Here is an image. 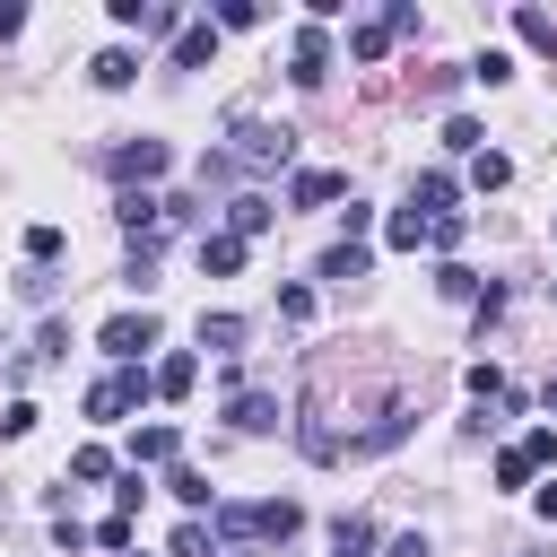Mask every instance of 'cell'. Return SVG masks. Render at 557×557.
Here are the masks:
<instances>
[{
  "instance_id": "obj_1",
  "label": "cell",
  "mask_w": 557,
  "mask_h": 557,
  "mask_svg": "<svg viewBox=\"0 0 557 557\" xmlns=\"http://www.w3.org/2000/svg\"><path fill=\"white\" fill-rule=\"evenodd\" d=\"M296 522H305V513H296L287 496H261V505H218V513H209V531H218V540H235V548H244V540H287Z\"/></svg>"
},
{
  "instance_id": "obj_2",
  "label": "cell",
  "mask_w": 557,
  "mask_h": 557,
  "mask_svg": "<svg viewBox=\"0 0 557 557\" xmlns=\"http://www.w3.org/2000/svg\"><path fill=\"white\" fill-rule=\"evenodd\" d=\"M287 157H296V131H287V122H252V113L235 122V148H226L235 174H270V165H287Z\"/></svg>"
},
{
  "instance_id": "obj_3",
  "label": "cell",
  "mask_w": 557,
  "mask_h": 557,
  "mask_svg": "<svg viewBox=\"0 0 557 557\" xmlns=\"http://www.w3.org/2000/svg\"><path fill=\"white\" fill-rule=\"evenodd\" d=\"M148 392H157V383H148V366H113V374H96V383H87V418L122 426V418H131Z\"/></svg>"
},
{
  "instance_id": "obj_4",
  "label": "cell",
  "mask_w": 557,
  "mask_h": 557,
  "mask_svg": "<svg viewBox=\"0 0 557 557\" xmlns=\"http://www.w3.org/2000/svg\"><path fill=\"white\" fill-rule=\"evenodd\" d=\"M148 348H157V313H148V305H139V313H113V322H104V357H113V366H139Z\"/></svg>"
},
{
  "instance_id": "obj_5",
  "label": "cell",
  "mask_w": 557,
  "mask_h": 557,
  "mask_svg": "<svg viewBox=\"0 0 557 557\" xmlns=\"http://www.w3.org/2000/svg\"><path fill=\"white\" fill-rule=\"evenodd\" d=\"M165 165H174V148H165V139H139V148H113V183H122V191H131V183L148 191V183H157Z\"/></svg>"
},
{
  "instance_id": "obj_6",
  "label": "cell",
  "mask_w": 557,
  "mask_h": 557,
  "mask_svg": "<svg viewBox=\"0 0 557 557\" xmlns=\"http://www.w3.org/2000/svg\"><path fill=\"white\" fill-rule=\"evenodd\" d=\"M226 426L270 435V426H278V392H235V400H226Z\"/></svg>"
},
{
  "instance_id": "obj_7",
  "label": "cell",
  "mask_w": 557,
  "mask_h": 557,
  "mask_svg": "<svg viewBox=\"0 0 557 557\" xmlns=\"http://www.w3.org/2000/svg\"><path fill=\"white\" fill-rule=\"evenodd\" d=\"M409 209H418L426 226H435V218H453V174H435V165H426V174L409 183Z\"/></svg>"
},
{
  "instance_id": "obj_8",
  "label": "cell",
  "mask_w": 557,
  "mask_h": 557,
  "mask_svg": "<svg viewBox=\"0 0 557 557\" xmlns=\"http://www.w3.org/2000/svg\"><path fill=\"white\" fill-rule=\"evenodd\" d=\"M200 270H209V278H235V270H244V244H235L226 226H200Z\"/></svg>"
},
{
  "instance_id": "obj_9",
  "label": "cell",
  "mask_w": 557,
  "mask_h": 557,
  "mask_svg": "<svg viewBox=\"0 0 557 557\" xmlns=\"http://www.w3.org/2000/svg\"><path fill=\"white\" fill-rule=\"evenodd\" d=\"M148 383H157V400H183V392L200 383V357H191V348H174V357H157V374H148Z\"/></svg>"
},
{
  "instance_id": "obj_10",
  "label": "cell",
  "mask_w": 557,
  "mask_h": 557,
  "mask_svg": "<svg viewBox=\"0 0 557 557\" xmlns=\"http://www.w3.org/2000/svg\"><path fill=\"white\" fill-rule=\"evenodd\" d=\"M287 61H296V78L313 87V78L331 70V35H322V26H296V52H287Z\"/></svg>"
},
{
  "instance_id": "obj_11",
  "label": "cell",
  "mask_w": 557,
  "mask_h": 557,
  "mask_svg": "<svg viewBox=\"0 0 557 557\" xmlns=\"http://www.w3.org/2000/svg\"><path fill=\"white\" fill-rule=\"evenodd\" d=\"M339 191H348V183H339L331 165H305V174L287 183V200H296V209H322V200H339Z\"/></svg>"
},
{
  "instance_id": "obj_12",
  "label": "cell",
  "mask_w": 557,
  "mask_h": 557,
  "mask_svg": "<svg viewBox=\"0 0 557 557\" xmlns=\"http://www.w3.org/2000/svg\"><path fill=\"white\" fill-rule=\"evenodd\" d=\"M191 339H200L209 357H235V348H244V313H200V331H191Z\"/></svg>"
},
{
  "instance_id": "obj_13",
  "label": "cell",
  "mask_w": 557,
  "mask_h": 557,
  "mask_svg": "<svg viewBox=\"0 0 557 557\" xmlns=\"http://www.w3.org/2000/svg\"><path fill=\"white\" fill-rule=\"evenodd\" d=\"M183 453V426H139L131 435V470H148V461H174Z\"/></svg>"
},
{
  "instance_id": "obj_14",
  "label": "cell",
  "mask_w": 557,
  "mask_h": 557,
  "mask_svg": "<svg viewBox=\"0 0 557 557\" xmlns=\"http://www.w3.org/2000/svg\"><path fill=\"white\" fill-rule=\"evenodd\" d=\"M392 35H400V26H392V9H383V17L348 26V52H357V61H383V52H392Z\"/></svg>"
},
{
  "instance_id": "obj_15",
  "label": "cell",
  "mask_w": 557,
  "mask_h": 557,
  "mask_svg": "<svg viewBox=\"0 0 557 557\" xmlns=\"http://www.w3.org/2000/svg\"><path fill=\"white\" fill-rule=\"evenodd\" d=\"M513 35H522L531 52H548V61H557V17H548V9H513Z\"/></svg>"
},
{
  "instance_id": "obj_16",
  "label": "cell",
  "mask_w": 557,
  "mask_h": 557,
  "mask_svg": "<svg viewBox=\"0 0 557 557\" xmlns=\"http://www.w3.org/2000/svg\"><path fill=\"white\" fill-rule=\"evenodd\" d=\"M366 548H374V522L366 513H339L331 522V557H366Z\"/></svg>"
},
{
  "instance_id": "obj_17",
  "label": "cell",
  "mask_w": 557,
  "mask_h": 557,
  "mask_svg": "<svg viewBox=\"0 0 557 557\" xmlns=\"http://www.w3.org/2000/svg\"><path fill=\"white\" fill-rule=\"evenodd\" d=\"M209 52H218V26H174V61L183 70H200Z\"/></svg>"
},
{
  "instance_id": "obj_18",
  "label": "cell",
  "mask_w": 557,
  "mask_h": 557,
  "mask_svg": "<svg viewBox=\"0 0 557 557\" xmlns=\"http://www.w3.org/2000/svg\"><path fill=\"white\" fill-rule=\"evenodd\" d=\"M435 296H444V305H479V270L444 261V270H435Z\"/></svg>"
},
{
  "instance_id": "obj_19",
  "label": "cell",
  "mask_w": 557,
  "mask_h": 557,
  "mask_svg": "<svg viewBox=\"0 0 557 557\" xmlns=\"http://www.w3.org/2000/svg\"><path fill=\"white\" fill-rule=\"evenodd\" d=\"M400 426H409V409L392 400V409H383V418H374V426H366V435H357L348 453H383V444H400Z\"/></svg>"
},
{
  "instance_id": "obj_20",
  "label": "cell",
  "mask_w": 557,
  "mask_h": 557,
  "mask_svg": "<svg viewBox=\"0 0 557 557\" xmlns=\"http://www.w3.org/2000/svg\"><path fill=\"white\" fill-rule=\"evenodd\" d=\"M87 70H96V87H131V78H139V61H131L122 44H113V52H96Z\"/></svg>"
},
{
  "instance_id": "obj_21",
  "label": "cell",
  "mask_w": 557,
  "mask_h": 557,
  "mask_svg": "<svg viewBox=\"0 0 557 557\" xmlns=\"http://www.w3.org/2000/svg\"><path fill=\"white\" fill-rule=\"evenodd\" d=\"M470 183H479V191H505V183H513V157L479 148V157H470Z\"/></svg>"
},
{
  "instance_id": "obj_22",
  "label": "cell",
  "mask_w": 557,
  "mask_h": 557,
  "mask_svg": "<svg viewBox=\"0 0 557 557\" xmlns=\"http://www.w3.org/2000/svg\"><path fill=\"white\" fill-rule=\"evenodd\" d=\"M261 226H270V200H261V191H244V200H235V226H226V235H235V244H252Z\"/></svg>"
},
{
  "instance_id": "obj_23",
  "label": "cell",
  "mask_w": 557,
  "mask_h": 557,
  "mask_svg": "<svg viewBox=\"0 0 557 557\" xmlns=\"http://www.w3.org/2000/svg\"><path fill=\"white\" fill-rule=\"evenodd\" d=\"M165 487H174V505H191V513H218V496H209V479H200V470H174Z\"/></svg>"
},
{
  "instance_id": "obj_24",
  "label": "cell",
  "mask_w": 557,
  "mask_h": 557,
  "mask_svg": "<svg viewBox=\"0 0 557 557\" xmlns=\"http://www.w3.org/2000/svg\"><path fill=\"white\" fill-rule=\"evenodd\" d=\"M383 235H392L400 252H418V244H426V218H418V209H392V218H383Z\"/></svg>"
},
{
  "instance_id": "obj_25",
  "label": "cell",
  "mask_w": 557,
  "mask_h": 557,
  "mask_svg": "<svg viewBox=\"0 0 557 557\" xmlns=\"http://www.w3.org/2000/svg\"><path fill=\"white\" fill-rule=\"evenodd\" d=\"M322 278H366V244H331L322 252Z\"/></svg>"
},
{
  "instance_id": "obj_26",
  "label": "cell",
  "mask_w": 557,
  "mask_h": 557,
  "mask_svg": "<svg viewBox=\"0 0 557 557\" xmlns=\"http://www.w3.org/2000/svg\"><path fill=\"white\" fill-rule=\"evenodd\" d=\"M470 78H479V87H505V78H513V52H496V44H487V52L470 61Z\"/></svg>"
},
{
  "instance_id": "obj_27",
  "label": "cell",
  "mask_w": 557,
  "mask_h": 557,
  "mask_svg": "<svg viewBox=\"0 0 557 557\" xmlns=\"http://www.w3.org/2000/svg\"><path fill=\"white\" fill-rule=\"evenodd\" d=\"M26 261L52 270V261H61V226H26Z\"/></svg>"
},
{
  "instance_id": "obj_28",
  "label": "cell",
  "mask_w": 557,
  "mask_h": 557,
  "mask_svg": "<svg viewBox=\"0 0 557 557\" xmlns=\"http://www.w3.org/2000/svg\"><path fill=\"white\" fill-rule=\"evenodd\" d=\"M513 453H522V461H531V470H540V461H557V426H531V435H522V444H513Z\"/></svg>"
},
{
  "instance_id": "obj_29",
  "label": "cell",
  "mask_w": 557,
  "mask_h": 557,
  "mask_svg": "<svg viewBox=\"0 0 557 557\" xmlns=\"http://www.w3.org/2000/svg\"><path fill=\"white\" fill-rule=\"evenodd\" d=\"M444 148H461V157H479V122H470V113H453V122H444Z\"/></svg>"
},
{
  "instance_id": "obj_30",
  "label": "cell",
  "mask_w": 557,
  "mask_h": 557,
  "mask_svg": "<svg viewBox=\"0 0 557 557\" xmlns=\"http://www.w3.org/2000/svg\"><path fill=\"white\" fill-rule=\"evenodd\" d=\"M461 235H470V218H461V209H453V218H435V226H426V244H435V252H453V244H461Z\"/></svg>"
},
{
  "instance_id": "obj_31",
  "label": "cell",
  "mask_w": 557,
  "mask_h": 557,
  "mask_svg": "<svg viewBox=\"0 0 557 557\" xmlns=\"http://www.w3.org/2000/svg\"><path fill=\"white\" fill-rule=\"evenodd\" d=\"M70 479H113V453H96V444H87V453H70Z\"/></svg>"
},
{
  "instance_id": "obj_32",
  "label": "cell",
  "mask_w": 557,
  "mask_h": 557,
  "mask_svg": "<svg viewBox=\"0 0 557 557\" xmlns=\"http://www.w3.org/2000/svg\"><path fill=\"white\" fill-rule=\"evenodd\" d=\"M174 557H209V522H200V513L174 531Z\"/></svg>"
},
{
  "instance_id": "obj_33",
  "label": "cell",
  "mask_w": 557,
  "mask_h": 557,
  "mask_svg": "<svg viewBox=\"0 0 557 557\" xmlns=\"http://www.w3.org/2000/svg\"><path fill=\"white\" fill-rule=\"evenodd\" d=\"M496 487H531V461L522 453H496Z\"/></svg>"
},
{
  "instance_id": "obj_34",
  "label": "cell",
  "mask_w": 557,
  "mask_h": 557,
  "mask_svg": "<svg viewBox=\"0 0 557 557\" xmlns=\"http://www.w3.org/2000/svg\"><path fill=\"white\" fill-rule=\"evenodd\" d=\"M96 548H131V513H104L96 522Z\"/></svg>"
},
{
  "instance_id": "obj_35",
  "label": "cell",
  "mask_w": 557,
  "mask_h": 557,
  "mask_svg": "<svg viewBox=\"0 0 557 557\" xmlns=\"http://www.w3.org/2000/svg\"><path fill=\"white\" fill-rule=\"evenodd\" d=\"M383 557H426V540H418V531H400V540H383Z\"/></svg>"
},
{
  "instance_id": "obj_36",
  "label": "cell",
  "mask_w": 557,
  "mask_h": 557,
  "mask_svg": "<svg viewBox=\"0 0 557 557\" xmlns=\"http://www.w3.org/2000/svg\"><path fill=\"white\" fill-rule=\"evenodd\" d=\"M531 505H540V513H548V522H557V479H548V487H540V496H531Z\"/></svg>"
},
{
  "instance_id": "obj_37",
  "label": "cell",
  "mask_w": 557,
  "mask_h": 557,
  "mask_svg": "<svg viewBox=\"0 0 557 557\" xmlns=\"http://www.w3.org/2000/svg\"><path fill=\"white\" fill-rule=\"evenodd\" d=\"M540 400H548V409H557V383H548V392H540Z\"/></svg>"
}]
</instances>
